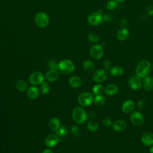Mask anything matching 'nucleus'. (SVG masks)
Instances as JSON below:
<instances>
[{"instance_id":"obj_1","label":"nucleus","mask_w":153,"mask_h":153,"mask_svg":"<svg viewBox=\"0 0 153 153\" xmlns=\"http://www.w3.org/2000/svg\"><path fill=\"white\" fill-rule=\"evenodd\" d=\"M151 69V64L149 61L147 60H143L139 62L135 69L136 75L141 78L148 76Z\"/></svg>"},{"instance_id":"obj_2","label":"nucleus","mask_w":153,"mask_h":153,"mask_svg":"<svg viewBox=\"0 0 153 153\" xmlns=\"http://www.w3.org/2000/svg\"><path fill=\"white\" fill-rule=\"evenodd\" d=\"M72 116L73 120L79 124L84 123L87 119V115L85 111L79 106H76L73 109Z\"/></svg>"},{"instance_id":"obj_3","label":"nucleus","mask_w":153,"mask_h":153,"mask_svg":"<svg viewBox=\"0 0 153 153\" xmlns=\"http://www.w3.org/2000/svg\"><path fill=\"white\" fill-rule=\"evenodd\" d=\"M59 71L64 75L72 73L75 69L74 63L69 59H63L59 63Z\"/></svg>"},{"instance_id":"obj_4","label":"nucleus","mask_w":153,"mask_h":153,"mask_svg":"<svg viewBox=\"0 0 153 153\" xmlns=\"http://www.w3.org/2000/svg\"><path fill=\"white\" fill-rule=\"evenodd\" d=\"M35 22L36 25L41 28L47 27L50 22L49 17L48 14L44 12H39L35 16Z\"/></svg>"},{"instance_id":"obj_5","label":"nucleus","mask_w":153,"mask_h":153,"mask_svg":"<svg viewBox=\"0 0 153 153\" xmlns=\"http://www.w3.org/2000/svg\"><path fill=\"white\" fill-rule=\"evenodd\" d=\"M93 99V94L89 92H83L78 97V103L82 106H90L92 103Z\"/></svg>"},{"instance_id":"obj_6","label":"nucleus","mask_w":153,"mask_h":153,"mask_svg":"<svg viewBox=\"0 0 153 153\" xmlns=\"http://www.w3.org/2000/svg\"><path fill=\"white\" fill-rule=\"evenodd\" d=\"M90 56L94 60L100 59L103 55V48L101 44H94L90 49Z\"/></svg>"},{"instance_id":"obj_7","label":"nucleus","mask_w":153,"mask_h":153,"mask_svg":"<svg viewBox=\"0 0 153 153\" xmlns=\"http://www.w3.org/2000/svg\"><path fill=\"white\" fill-rule=\"evenodd\" d=\"M103 21V16L99 12H93L90 14L87 17V22L89 25L96 26L99 25Z\"/></svg>"},{"instance_id":"obj_8","label":"nucleus","mask_w":153,"mask_h":153,"mask_svg":"<svg viewBox=\"0 0 153 153\" xmlns=\"http://www.w3.org/2000/svg\"><path fill=\"white\" fill-rule=\"evenodd\" d=\"M29 81L33 85L41 84L44 82V75L39 71L33 72L29 75Z\"/></svg>"},{"instance_id":"obj_9","label":"nucleus","mask_w":153,"mask_h":153,"mask_svg":"<svg viewBox=\"0 0 153 153\" xmlns=\"http://www.w3.org/2000/svg\"><path fill=\"white\" fill-rule=\"evenodd\" d=\"M108 77V74L105 69H99L96 71L92 76L94 81L97 83L104 82Z\"/></svg>"},{"instance_id":"obj_10","label":"nucleus","mask_w":153,"mask_h":153,"mask_svg":"<svg viewBox=\"0 0 153 153\" xmlns=\"http://www.w3.org/2000/svg\"><path fill=\"white\" fill-rule=\"evenodd\" d=\"M128 84L132 90H140L142 87V81L141 80V78L139 77L136 75L131 76L128 79Z\"/></svg>"},{"instance_id":"obj_11","label":"nucleus","mask_w":153,"mask_h":153,"mask_svg":"<svg viewBox=\"0 0 153 153\" xmlns=\"http://www.w3.org/2000/svg\"><path fill=\"white\" fill-rule=\"evenodd\" d=\"M131 123L136 126H141L144 122V118L143 115L139 111H133L130 117Z\"/></svg>"},{"instance_id":"obj_12","label":"nucleus","mask_w":153,"mask_h":153,"mask_svg":"<svg viewBox=\"0 0 153 153\" xmlns=\"http://www.w3.org/2000/svg\"><path fill=\"white\" fill-rule=\"evenodd\" d=\"M61 139L57 134H51L48 135L44 140L45 145L48 148H53L55 146Z\"/></svg>"},{"instance_id":"obj_13","label":"nucleus","mask_w":153,"mask_h":153,"mask_svg":"<svg viewBox=\"0 0 153 153\" xmlns=\"http://www.w3.org/2000/svg\"><path fill=\"white\" fill-rule=\"evenodd\" d=\"M134 103L132 100L128 99L124 101L121 106V110L125 114H129L133 111Z\"/></svg>"},{"instance_id":"obj_14","label":"nucleus","mask_w":153,"mask_h":153,"mask_svg":"<svg viewBox=\"0 0 153 153\" xmlns=\"http://www.w3.org/2000/svg\"><path fill=\"white\" fill-rule=\"evenodd\" d=\"M112 127L117 132L123 131L127 128V123L124 120H118L112 123Z\"/></svg>"},{"instance_id":"obj_15","label":"nucleus","mask_w":153,"mask_h":153,"mask_svg":"<svg viewBox=\"0 0 153 153\" xmlns=\"http://www.w3.org/2000/svg\"><path fill=\"white\" fill-rule=\"evenodd\" d=\"M142 143L147 146L153 145V133L151 132H145L141 137Z\"/></svg>"},{"instance_id":"obj_16","label":"nucleus","mask_w":153,"mask_h":153,"mask_svg":"<svg viewBox=\"0 0 153 153\" xmlns=\"http://www.w3.org/2000/svg\"><path fill=\"white\" fill-rule=\"evenodd\" d=\"M118 91V87L115 84H110L107 85L104 88V92L105 94L109 96H112L115 95Z\"/></svg>"},{"instance_id":"obj_17","label":"nucleus","mask_w":153,"mask_h":153,"mask_svg":"<svg viewBox=\"0 0 153 153\" xmlns=\"http://www.w3.org/2000/svg\"><path fill=\"white\" fill-rule=\"evenodd\" d=\"M129 30L126 27H122L117 32V38L118 40L123 41L126 40L129 36Z\"/></svg>"},{"instance_id":"obj_18","label":"nucleus","mask_w":153,"mask_h":153,"mask_svg":"<svg viewBox=\"0 0 153 153\" xmlns=\"http://www.w3.org/2000/svg\"><path fill=\"white\" fill-rule=\"evenodd\" d=\"M39 94V90L37 87L35 86L30 87L27 90V96L30 100H35L38 98Z\"/></svg>"},{"instance_id":"obj_19","label":"nucleus","mask_w":153,"mask_h":153,"mask_svg":"<svg viewBox=\"0 0 153 153\" xmlns=\"http://www.w3.org/2000/svg\"><path fill=\"white\" fill-rule=\"evenodd\" d=\"M142 87L145 91H151L153 88L152 77L150 76L145 77L142 81Z\"/></svg>"},{"instance_id":"obj_20","label":"nucleus","mask_w":153,"mask_h":153,"mask_svg":"<svg viewBox=\"0 0 153 153\" xmlns=\"http://www.w3.org/2000/svg\"><path fill=\"white\" fill-rule=\"evenodd\" d=\"M59 77V73L57 70L48 71L45 74V78L47 81L50 82H54L58 79Z\"/></svg>"},{"instance_id":"obj_21","label":"nucleus","mask_w":153,"mask_h":153,"mask_svg":"<svg viewBox=\"0 0 153 153\" xmlns=\"http://www.w3.org/2000/svg\"><path fill=\"white\" fill-rule=\"evenodd\" d=\"M82 81L80 77L78 76H73L69 79V85L73 88H78L81 86Z\"/></svg>"},{"instance_id":"obj_22","label":"nucleus","mask_w":153,"mask_h":153,"mask_svg":"<svg viewBox=\"0 0 153 153\" xmlns=\"http://www.w3.org/2000/svg\"><path fill=\"white\" fill-rule=\"evenodd\" d=\"M109 72L111 75L118 76L122 75L124 72V69L123 67L120 66H115L110 68Z\"/></svg>"},{"instance_id":"obj_23","label":"nucleus","mask_w":153,"mask_h":153,"mask_svg":"<svg viewBox=\"0 0 153 153\" xmlns=\"http://www.w3.org/2000/svg\"><path fill=\"white\" fill-rule=\"evenodd\" d=\"M82 66L84 69L88 72H92L95 69V65L94 63L90 60H85L82 62Z\"/></svg>"},{"instance_id":"obj_24","label":"nucleus","mask_w":153,"mask_h":153,"mask_svg":"<svg viewBox=\"0 0 153 153\" xmlns=\"http://www.w3.org/2000/svg\"><path fill=\"white\" fill-rule=\"evenodd\" d=\"M49 127L54 131H56L60 127V123L59 119L52 118L49 121Z\"/></svg>"},{"instance_id":"obj_25","label":"nucleus","mask_w":153,"mask_h":153,"mask_svg":"<svg viewBox=\"0 0 153 153\" xmlns=\"http://www.w3.org/2000/svg\"><path fill=\"white\" fill-rule=\"evenodd\" d=\"M16 88L19 91L23 92L27 90V84L25 81L19 79L16 83Z\"/></svg>"},{"instance_id":"obj_26","label":"nucleus","mask_w":153,"mask_h":153,"mask_svg":"<svg viewBox=\"0 0 153 153\" xmlns=\"http://www.w3.org/2000/svg\"><path fill=\"white\" fill-rule=\"evenodd\" d=\"M106 101V99L105 97L102 94H99V95H96L93 99V102L94 103L98 106H102L103 105Z\"/></svg>"},{"instance_id":"obj_27","label":"nucleus","mask_w":153,"mask_h":153,"mask_svg":"<svg viewBox=\"0 0 153 153\" xmlns=\"http://www.w3.org/2000/svg\"><path fill=\"white\" fill-rule=\"evenodd\" d=\"M103 91H104V88H103V85L100 84H97L94 85L92 88L93 94L95 96L101 94V93Z\"/></svg>"},{"instance_id":"obj_28","label":"nucleus","mask_w":153,"mask_h":153,"mask_svg":"<svg viewBox=\"0 0 153 153\" xmlns=\"http://www.w3.org/2000/svg\"><path fill=\"white\" fill-rule=\"evenodd\" d=\"M87 128L91 132H96L99 128V126L96 121L91 120L87 123Z\"/></svg>"},{"instance_id":"obj_29","label":"nucleus","mask_w":153,"mask_h":153,"mask_svg":"<svg viewBox=\"0 0 153 153\" xmlns=\"http://www.w3.org/2000/svg\"><path fill=\"white\" fill-rule=\"evenodd\" d=\"M40 90L41 93L43 94H46L48 93V92L50 90V87L49 84L46 82H43L40 86Z\"/></svg>"},{"instance_id":"obj_30","label":"nucleus","mask_w":153,"mask_h":153,"mask_svg":"<svg viewBox=\"0 0 153 153\" xmlns=\"http://www.w3.org/2000/svg\"><path fill=\"white\" fill-rule=\"evenodd\" d=\"M118 5V2L115 0H109L106 3V8L109 10H115Z\"/></svg>"},{"instance_id":"obj_31","label":"nucleus","mask_w":153,"mask_h":153,"mask_svg":"<svg viewBox=\"0 0 153 153\" xmlns=\"http://www.w3.org/2000/svg\"><path fill=\"white\" fill-rule=\"evenodd\" d=\"M88 40L93 43H96L99 41V36L94 32H91L88 35Z\"/></svg>"},{"instance_id":"obj_32","label":"nucleus","mask_w":153,"mask_h":153,"mask_svg":"<svg viewBox=\"0 0 153 153\" xmlns=\"http://www.w3.org/2000/svg\"><path fill=\"white\" fill-rule=\"evenodd\" d=\"M67 133H68V130L64 126L60 127L56 131V134L59 137H64L67 134Z\"/></svg>"},{"instance_id":"obj_33","label":"nucleus","mask_w":153,"mask_h":153,"mask_svg":"<svg viewBox=\"0 0 153 153\" xmlns=\"http://www.w3.org/2000/svg\"><path fill=\"white\" fill-rule=\"evenodd\" d=\"M48 66L51 70L59 71V65L54 60H50L48 62Z\"/></svg>"},{"instance_id":"obj_34","label":"nucleus","mask_w":153,"mask_h":153,"mask_svg":"<svg viewBox=\"0 0 153 153\" xmlns=\"http://www.w3.org/2000/svg\"><path fill=\"white\" fill-rule=\"evenodd\" d=\"M71 133L75 137H79L81 134L80 128L77 126H73L71 129Z\"/></svg>"},{"instance_id":"obj_35","label":"nucleus","mask_w":153,"mask_h":153,"mask_svg":"<svg viewBox=\"0 0 153 153\" xmlns=\"http://www.w3.org/2000/svg\"><path fill=\"white\" fill-rule=\"evenodd\" d=\"M112 120L109 118H104L103 120H102V124L103 126L106 127H108L111 126L112 125Z\"/></svg>"},{"instance_id":"obj_36","label":"nucleus","mask_w":153,"mask_h":153,"mask_svg":"<svg viewBox=\"0 0 153 153\" xmlns=\"http://www.w3.org/2000/svg\"><path fill=\"white\" fill-rule=\"evenodd\" d=\"M137 106L138 108L140 109H144L146 106V102H145V99L139 100L137 103Z\"/></svg>"},{"instance_id":"obj_37","label":"nucleus","mask_w":153,"mask_h":153,"mask_svg":"<svg viewBox=\"0 0 153 153\" xmlns=\"http://www.w3.org/2000/svg\"><path fill=\"white\" fill-rule=\"evenodd\" d=\"M146 13L149 16H153V4H151L146 7Z\"/></svg>"},{"instance_id":"obj_38","label":"nucleus","mask_w":153,"mask_h":153,"mask_svg":"<svg viewBox=\"0 0 153 153\" xmlns=\"http://www.w3.org/2000/svg\"><path fill=\"white\" fill-rule=\"evenodd\" d=\"M103 66L104 69H105L106 71L108 70V69H110L111 66V63L109 60H106L103 62Z\"/></svg>"},{"instance_id":"obj_39","label":"nucleus","mask_w":153,"mask_h":153,"mask_svg":"<svg viewBox=\"0 0 153 153\" xmlns=\"http://www.w3.org/2000/svg\"><path fill=\"white\" fill-rule=\"evenodd\" d=\"M120 22L123 27H126V26H127L128 24V21L126 19H122Z\"/></svg>"},{"instance_id":"obj_40","label":"nucleus","mask_w":153,"mask_h":153,"mask_svg":"<svg viewBox=\"0 0 153 153\" xmlns=\"http://www.w3.org/2000/svg\"><path fill=\"white\" fill-rule=\"evenodd\" d=\"M111 16H109L108 14H105L103 17V20H104L105 22H109L111 21Z\"/></svg>"},{"instance_id":"obj_41","label":"nucleus","mask_w":153,"mask_h":153,"mask_svg":"<svg viewBox=\"0 0 153 153\" xmlns=\"http://www.w3.org/2000/svg\"><path fill=\"white\" fill-rule=\"evenodd\" d=\"M42 153H54V152H53V151H51L50 149H46L44 150V151Z\"/></svg>"},{"instance_id":"obj_42","label":"nucleus","mask_w":153,"mask_h":153,"mask_svg":"<svg viewBox=\"0 0 153 153\" xmlns=\"http://www.w3.org/2000/svg\"><path fill=\"white\" fill-rule=\"evenodd\" d=\"M149 153H153V146L152 145L150 149H149Z\"/></svg>"},{"instance_id":"obj_43","label":"nucleus","mask_w":153,"mask_h":153,"mask_svg":"<svg viewBox=\"0 0 153 153\" xmlns=\"http://www.w3.org/2000/svg\"><path fill=\"white\" fill-rule=\"evenodd\" d=\"M116 1H117L118 2H120V3H123L124 2V1H126V0H115Z\"/></svg>"},{"instance_id":"obj_44","label":"nucleus","mask_w":153,"mask_h":153,"mask_svg":"<svg viewBox=\"0 0 153 153\" xmlns=\"http://www.w3.org/2000/svg\"><path fill=\"white\" fill-rule=\"evenodd\" d=\"M151 68H152V69H153V64H152V66H151Z\"/></svg>"},{"instance_id":"obj_45","label":"nucleus","mask_w":153,"mask_h":153,"mask_svg":"<svg viewBox=\"0 0 153 153\" xmlns=\"http://www.w3.org/2000/svg\"><path fill=\"white\" fill-rule=\"evenodd\" d=\"M152 81H153V78H152Z\"/></svg>"}]
</instances>
